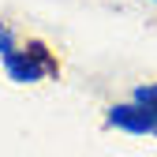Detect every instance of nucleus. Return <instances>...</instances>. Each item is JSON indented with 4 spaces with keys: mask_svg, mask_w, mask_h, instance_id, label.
Listing matches in <instances>:
<instances>
[{
    "mask_svg": "<svg viewBox=\"0 0 157 157\" xmlns=\"http://www.w3.org/2000/svg\"><path fill=\"white\" fill-rule=\"evenodd\" d=\"M0 67H4V75L15 86H37V82H45V78L56 75V56L41 41H23L11 56L0 60Z\"/></svg>",
    "mask_w": 157,
    "mask_h": 157,
    "instance_id": "1",
    "label": "nucleus"
},
{
    "mask_svg": "<svg viewBox=\"0 0 157 157\" xmlns=\"http://www.w3.org/2000/svg\"><path fill=\"white\" fill-rule=\"evenodd\" d=\"M105 127L109 131H120V135H131V139H157V124L153 116L135 105L131 97H124V101H112L105 109Z\"/></svg>",
    "mask_w": 157,
    "mask_h": 157,
    "instance_id": "2",
    "label": "nucleus"
},
{
    "mask_svg": "<svg viewBox=\"0 0 157 157\" xmlns=\"http://www.w3.org/2000/svg\"><path fill=\"white\" fill-rule=\"evenodd\" d=\"M127 97H131L135 105H142V109H146V112L153 116V124H157V78H146V82H135Z\"/></svg>",
    "mask_w": 157,
    "mask_h": 157,
    "instance_id": "3",
    "label": "nucleus"
},
{
    "mask_svg": "<svg viewBox=\"0 0 157 157\" xmlns=\"http://www.w3.org/2000/svg\"><path fill=\"white\" fill-rule=\"evenodd\" d=\"M19 45H23V37H19V30L8 23V19H0V60L4 56H11Z\"/></svg>",
    "mask_w": 157,
    "mask_h": 157,
    "instance_id": "4",
    "label": "nucleus"
},
{
    "mask_svg": "<svg viewBox=\"0 0 157 157\" xmlns=\"http://www.w3.org/2000/svg\"><path fill=\"white\" fill-rule=\"evenodd\" d=\"M139 4H146V8H157V0H139Z\"/></svg>",
    "mask_w": 157,
    "mask_h": 157,
    "instance_id": "5",
    "label": "nucleus"
}]
</instances>
